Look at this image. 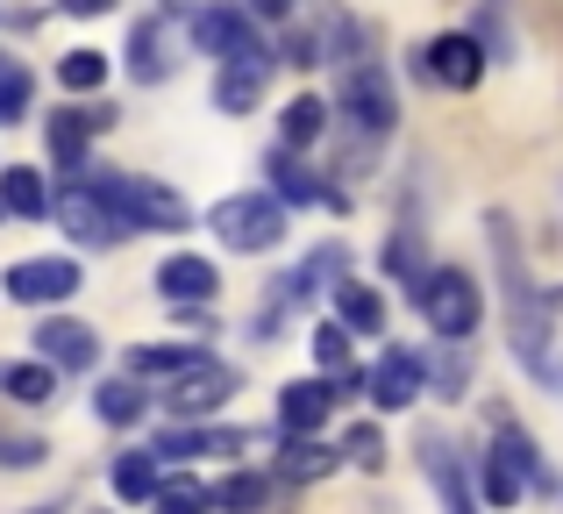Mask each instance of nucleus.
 <instances>
[{
	"mask_svg": "<svg viewBox=\"0 0 563 514\" xmlns=\"http://www.w3.org/2000/svg\"><path fill=\"white\" fill-rule=\"evenodd\" d=\"M29 94H36V79H29V72L14 65V57H0V129L29 114Z\"/></svg>",
	"mask_w": 563,
	"mask_h": 514,
	"instance_id": "473e14b6",
	"label": "nucleus"
},
{
	"mask_svg": "<svg viewBox=\"0 0 563 514\" xmlns=\"http://www.w3.org/2000/svg\"><path fill=\"white\" fill-rule=\"evenodd\" d=\"M214 237L229 251H272L286 237V200L278 194H229L214 200Z\"/></svg>",
	"mask_w": 563,
	"mask_h": 514,
	"instance_id": "20e7f679",
	"label": "nucleus"
},
{
	"mask_svg": "<svg viewBox=\"0 0 563 514\" xmlns=\"http://www.w3.org/2000/svg\"><path fill=\"white\" fill-rule=\"evenodd\" d=\"M36 358L51 364V372H86V364L100 358V336L86 329V321L57 315V321H43V329H36Z\"/></svg>",
	"mask_w": 563,
	"mask_h": 514,
	"instance_id": "ddd939ff",
	"label": "nucleus"
},
{
	"mask_svg": "<svg viewBox=\"0 0 563 514\" xmlns=\"http://www.w3.org/2000/svg\"><path fill=\"white\" fill-rule=\"evenodd\" d=\"M321 129H329V100L292 94V100H286V114H278V143H286V151H307Z\"/></svg>",
	"mask_w": 563,
	"mask_h": 514,
	"instance_id": "b1692460",
	"label": "nucleus"
},
{
	"mask_svg": "<svg viewBox=\"0 0 563 514\" xmlns=\"http://www.w3.org/2000/svg\"><path fill=\"white\" fill-rule=\"evenodd\" d=\"M493 258H499V286H507V307H514V358L528 364L536 379L556 386V358H550V329H542V307H536V286H528V264H521V243H514V222L493 215Z\"/></svg>",
	"mask_w": 563,
	"mask_h": 514,
	"instance_id": "f257e3e1",
	"label": "nucleus"
},
{
	"mask_svg": "<svg viewBox=\"0 0 563 514\" xmlns=\"http://www.w3.org/2000/svg\"><path fill=\"white\" fill-rule=\"evenodd\" d=\"M421 379H428V364L413 358V350L385 343V358H378V372H372V401L385 407V415H399V407L421 401Z\"/></svg>",
	"mask_w": 563,
	"mask_h": 514,
	"instance_id": "9b49d317",
	"label": "nucleus"
},
{
	"mask_svg": "<svg viewBox=\"0 0 563 514\" xmlns=\"http://www.w3.org/2000/svg\"><path fill=\"white\" fill-rule=\"evenodd\" d=\"M100 79H108V57L100 51H65L57 57V86H65V94H93Z\"/></svg>",
	"mask_w": 563,
	"mask_h": 514,
	"instance_id": "2f4dec72",
	"label": "nucleus"
},
{
	"mask_svg": "<svg viewBox=\"0 0 563 514\" xmlns=\"http://www.w3.org/2000/svg\"><path fill=\"white\" fill-rule=\"evenodd\" d=\"M264 172H272L278 200H329V208H343V194H335L329 179H314V165H307L300 151H278V157H264Z\"/></svg>",
	"mask_w": 563,
	"mask_h": 514,
	"instance_id": "dca6fc26",
	"label": "nucleus"
},
{
	"mask_svg": "<svg viewBox=\"0 0 563 514\" xmlns=\"http://www.w3.org/2000/svg\"><path fill=\"white\" fill-rule=\"evenodd\" d=\"M79 293V264L71 258H22L8 272V300L22 307H51V300H71Z\"/></svg>",
	"mask_w": 563,
	"mask_h": 514,
	"instance_id": "6e6552de",
	"label": "nucleus"
},
{
	"mask_svg": "<svg viewBox=\"0 0 563 514\" xmlns=\"http://www.w3.org/2000/svg\"><path fill=\"white\" fill-rule=\"evenodd\" d=\"M428 79L450 86V94H471V86L485 79V51H478V36H435V43H428Z\"/></svg>",
	"mask_w": 563,
	"mask_h": 514,
	"instance_id": "4468645a",
	"label": "nucleus"
},
{
	"mask_svg": "<svg viewBox=\"0 0 563 514\" xmlns=\"http://www.w3.org/2000/svg\"><path fill=\"white\" fill-rule=\"evenodd\" d=\"M329 293H335V315H343L350 336H385V300L372 286H350L343 278V286H329Z\"/></svg>",
	"mask_w": 563,
	"mask_h": 514,
	"instance_id": "393cba45",
	"label": "nucleus"
},
{
	"mask_svg": "<svg viewBox=\"0 0 563 514\" xmlns=\"http://www.w3.org/2000/svg\"><path fill=\"white\" fill-rule=\"evenodd\" d=\"M493 450L514 464V472H521V486H542V493H556V479L542 472V458H536V444H528V429H521V422H507V415H499V422H493Z\"/></svg>",
	"mask_w": 563,
	"mask_h": 514,
	"instance_id": "aec40b11",
	"label": "nucleus"
},
{
	"mask_svg": "<svg viewBox=\"0 0 563 514\" xmlns=\"http://www.w3.org/2000/svg\"><path fill=\"white\" fill-rule=\"evenodd\" d=\"M129 72H136L143 86L172 79V22H136V36H129Z\"/></svg>",
	"mask_w": 563,
	"mask_h": 514,
	"instance_id": "6ab92c4d",
	"label": "nucleus"
},
{
	"mask_svg": "<svg viewBox=\"0 0 563 514\" xmlns=\"http://www.w3.org/2000/svg\"><path fill=\"white\" fill-rule=\"evenodd\" d=\"M143 407H151V393H143L136 379H108V386H93V415L108 422V429H129V422H143Z\"/></svg>",
	"mask_w": 563,
	"mask_h": 514,
	"instance_id": "a878e982",
	"label": "nucleus"
},
{
	"mask_svg": "<svg viewBox=\"0 0 563 514\" xmlns=\"http://www.w3.org/2000/svg\"><path fill=\"white\" fill-rule=\"evenodd\" d=\"M108 122H114L108 108H57L51 122H43V143H51L57 172H86V143H93Z\"/></svg>",
	"mask_w": 563,
	"mask_h": 514,
	"instance_id": "9d476101",
	"label": "nucleus"
},
{
	"mask_svg": "<svg viewBox=\"0 0 563 514\" xmlns=\"http://www.w3.org/2000/svg\"><path fill=\"white\" fill-rule=\"evenodd\" d=\"M343 264H350V251H343V243H321V251H314V258L300 264L307 293H321V278H343Z\"/></svg>",
	"mask_w": 563,
	"mask_h": 514,
	"instance_id": "4c0bfd02",
	"label": "nucleus"
},
{
	"mask_svg": "<svg viewBox=\"0 0 563 514\" xmlns=\"http://www.w3.org/2000/svg\"><path fill=\"white\" fill-rule=\"evenodd\" d=\"M0 208H8V215H43V208H51V186H43V172L8 165V172H0Z\"/></svg>",
	"mask_w": 563,
	"mask_h": 514,
	"instance_id": "c85d7f7f",
	"label": "nucleus"
},
{
	"mask_svg": "<svg viewBox=\"0 0 563 514\" xmlns=\"http://www.w3.org/2000/svg\"><path fill=\"white\" fill-rule=\"evenodd\" d=\"M250 436L243 429H165L157 436V450L151 458L157 464H192V458H235V450H243Z\"/></svg>",
	"mask_w": 563,
	"mask_h": 514,
	"instance_id": "2eb2a0df",
	"label": "nucleus"
},
{
	"mask_svg": "<svg viewBox=\"0 0 563 514\" xmlns=\"http://www.w3.org/2000/svg\"><path fill=\"white\" fill-rule=\"evenodd\" d=\"M0 393L8 401H22V407H43L57 393V372L43 358H29V364H0Z\"/></svg>",
	"mask_w": 563,
	"mask_h": 514,
	"instance_id": "bb28decb",
	"label": "nucleus"
},
{
	"mask_svg": "<svg viewBox=\"0 0 563 514\" xmlns=\"http://www.w3.org/2000/svg\"><path fill=\"white\" fill-rule=\"evenodd\" d=\"M29 514H51V507H29Z\"/></svg>",
	"mask_w": 563,
	"mask_h": 514,
	"instance_id": "79ce46f5",
	"label": "nucleus"
},
{
	"mask_svg": "<svg viewBox=\"0 0 563 514\" xmlns=\"http://www.w3.org/2000/svg\"><path fill=\"white\" fill-rule=\"evenodd\" d=\"M36 458H43V444H29V436H0V464L22 472V464H36Z\"/></svg>",
	"mask_w": 563,
	"mask_h": 514,
	"instance_id": "58836bf2",
	"label": "nucleus"
},
{
	"mask_svg": "<svg viewBox=\"0 0 563 514\" xmlns=\"http://www.w3.org/2000/svg\"><path fill=\"white\" fill-rule=\"evenodd\" d=\"M51 215H57V222H65V237H71V243H93V251H108V243L136 237V229H129L122 215H114V208H108V200H100V194H93V186H86V179H71L65 194L51 200Z\"/></svg>",
	"mask_w": 563,
	"mask_h": 514,
	"instance_id": "0eeeda50",
	"label": "nucleus"
},
{
	"mask_svg": "<svg viewBox=\"0 0 563 514\" xmlns=\"http://www.w3.org/2000/svg\"><path fill=\"white\" fill-rule=\"evenodd\" d=\"M314 358H321L329 379L350 372V329H343V321H321V329H314Z\"/></svg>",
	"mask_w": 563,
	"mask_h": 514,
	"instance_id": "c9c22d12",
	"label": "nucleus"
},
{
	"mask_svg": "<svg viewBox=\"0 0 563 514\" xmlns=\"http://www.w3.org/2000/svg\"><path fill=\"white\" fill-rule=\"evenodd\" d=\"M192 364H207V350H192V343H143V350H129V372L136 379H179V372H192Z\"/></svg>",
	"mask_w": 563,
	"mask_h": 514,
	"instance_id": "5701e85b",
	"label": "nucleus"
},
{
	"mask_svg": "<svg viewBox=\"0 0 563 514\" xmlns=\"http://www.w3.org/2000/svg\"><path fill=\"white\" fill-rule=\"evenodd\" d=\"M157 479H165V464H157L151 450H122V458H114V493H122V501H157Z\"/></svg>",
	"mask_w": 563,
	"mask_h": 514,
	"instance_id": "cd10ccee",
	"label": "nucleus"
},
{
	"mask_svg": "<svg viewBox=\"0 0 563 514\" xmlns=\"http://www.w3.org/2000/svg\"><path fill=\"white\" fill-rule=\"evenodd\" d=\"M329 407H335V379H292V386H278V429L314 436L329 422Z\"/></svg>",
	"mask_w": 563,
	"mask_h": 514,
	"instance_id": "f8f14e48",
	"label": "nucleus"
},
{
	"mask_svg": "<svg viewBox=\"0 0 563 514\" xmlns=\"http://www.w3.org/2000/svg\"><path fill=\"white\" fill-rule=\"evenodd\" d=\"M114 0H65V14H108Z\"/></svg>",
	"mask_w": 563,
	"mask_h": 514,
	"instance_id": "ea45409f",
	"label": "nucleus"
},
{
	"mask_svg": "<svg viewBox=\"0 0 563 514\" xmlns=\"http://www.w3.org/2000/svg\"><path fill=\"white\" fill-rule=\"evenodd\" d=\"M413 300H421V315H428V329L442 336V343H464L471 329H478V286H471V272H428L421 278V293H413Z\"/></svg>",
	"mask_w": 563,
	"mask_h": 514,
	"instance_id": "39448f33",
	"label": "nucleus"
},
{
	"mask_svg": "<svg viewBox=\"0 0 563 514\" xmlns=\"http://www.w3.org/2000/svg\"><path fill=\"white\" fill-rule=\"evenodd\" d=\"M335 114H350L357 136H385L393 129V79L372 57H350L343 65V94H335Z\"/></svg>",
	"mask_w": 563,
	"mask_h": 514,
	"instance_id": "423d86ee",
	"label": "nucleus"
},
{
	"mask_svg": "<svg viewBox=\"0 0 563 514\" xmlns=\"http://www.w3.org/2000/svg\"><path fill=\"white\" fill-rule=\"evenodd\" d=\"M229 393H235V372L207 358V364H192V372H179L165 386V407H172V415H186V422H200V415H214Z\"/></svg>",
	"mask_w": 563,
	"mask_h": 514,
	"instance_id": "1a4fd4ad",
	"label": "nucleus"
},
{
	"mask_svg": "<svg viewBox=\"0 0 563 514\" xmlns=\"http://www.w3.org/2000/svg\"><path fill=\"white\" fill-rule=\"evenodd\" d=\"M343 450H350V464H364V472H378V464H385V436L372 429V422H357V429L343 436Z\"/></svg>",
	"mask_w": 563,
	"mask_h": 514,
	"instance_id": "e433bc0d",
	"label": "nucleus"
},
{
	"mask_svg": "<svg viewBox=\"0 0 563 514\" xmlns=\"http://www.w3.org/2000/svg\"><path fill=\"white\" fill-rule=\"evenodd\" d=\"M151 286L165 293V300L192 307V300H214V286H221V278H214V264H207V258H165Z\"/></svg>",
	"mask_w": 563,
	"mask_h": 514,
	"instance_id": "f3484780",
	"label": "nucleus"
},
{
	"mask_svg": "<svg viewBox=\"0 0 563 514\" xmlns=\"http://www.w3.org/2000/svg\"><path fill=\"white\" fill-rule=\"evenodd\" d=\"M421 458H428V479H435V493H442V514H478V501H471V486H464V464H456V450L442 444V436H421Z\"/></svg>",
	"mask_w": 563,
	"mask_h": 514,
	"instance_id": "a211bd4d",
	"label": "nucleus"
},
{
	"mask_svg": "<svg viewBox=\"0 0 563 514\" xmlns=\"http://www.w3.org/2000/svg\"><path fill=\"white\" fill-rule=\"evenodd\" d=\"M257 14H292V0H250Z\"/></svg>",
	"mask_w": 563,
	"mask_h": 514,
	"instance_id": "a19ab883",
	"label": "nucleus"
},
{
	"mask_svg": "<svg viewBox=\"0 0 563 514\" xmlns=\"http://www.w3.org/2000/svg\"><path fill=\"white\" fill-rule=\"evenodd\" d=\"M207 507H221V514H257V507H272V479H264V472H229V479H214V486H207Z\"/></svg>",
	"mask_w": 563,
	"mask_h": 514,
	"instance_id": "4be33fe9",
	"label": "nucleus"
},
{
	"mask_svg": "<svg viewBox=\"0 0 563 514\" xmlns=\"http://www.w3.org/2000/svg\"><path fill=\"white\" fill-rule=\"evenodd\" d=\"M192 43H200V51H214V65H272L257 22H250L235 0H207V8L192 14Z\"/></svg>",
	"mask_w": 563,
	"mask_h": 514,
	"instance_id": "7ed1b4c3",
	"label": "nucleus"
},
{
	"mask_svg": "<svg viewBox=\"0 0 563 514\" xmlns=\"http://www.w3.org/2000/svg\"><path fill=\"white\" fill-rule=\"evenodd\" d=\"M86 186H93L129 229H165V237L186 229V200L172 194V186H157V179H136V172H86Z\"/></svg>",
	"mask_w": 563,
	"mask_h": 514,
	"instance_id": "f03ea898",
	"label": "nucleus"
},
{
	"mask_svg": "<svg viewBox=\"0 0 563 514\" xmlns=\"http://www.w3.org/2000/svg\"><path fill=\"white\" fill-rule=\"evenodd\" d=\"M385 272L399 278L407 293H421V278H428V251H421V229H399L393 243H385Z\"/></svg>",
	"mask_w": 563,
	"mask_h": 514,
	"instance_id": "7c9ffc66",
	"label": "nucleus"
},
{
	"mask_svg": "<svg viewBox=\"0 0 563 514\" xmlns=\"http://www.w3.org/2000/svg\"><path fill=\"white\" fill-rule=\"evenodd\" d=\"M556 300H563V293H556Z\"/></svg>",
	"mask_w": 563,
	"mask_h": 514,
	"instance_id": "37998d69",
	"label": "nucleus"
},
{
	"mask_svg": "<svg viewBox=\"0 0 563 514\" xmlns=\"http://www.w3.org/2000/svg\"><path fill=\"white\" fill-rule=\"evenodd\" d=\"M478 486H485V501H493V507H514V501H521V472H514V464L507 458H499V450H485V472H478Z\"/></svg>",
	"mask_w": 563,
	"mask_h": 514,
	"instance_id": "72a5a7b5",
	"label": "nucleus"
},
{
	"mask_svg": "<svg viewBox=\"0 0 563 514\" xmlns=\"http://www.w3.org/2000/svg\"><path fill=\"white\" fill-rule=\"evenodd\" d=\"M329 464H335V450L314 444V436H286L278 444V479H321Z\"/></svg>",
	"mask_w": 563,
	"mask_h": 514,
	"instance_id": "c756f323",
	"label": "nucleus"
},
{
	"mask_svg": "<svg viewBox=\"0 0 563 514\" xmlns=\"http://www.w3.org/2000/svg\"><path fill=\"white\" fill-rule=\"evenodd\" d=\"M157 514H207V486H200V479H186V472L157 479Z\"/></svg>",
	"mask_w": 563,
	"mask_h": 514,
	"instance_id": "f704fd0d",
	"label": "nucleus"
},
{
	"mask_svg": "<svg viewBox=\"0 0 563 514\" xmlns=\"http://www.w3.org/2000/svg\"><path fill=\"white\" fill-rule=\"evenodd\" d=\"M264 79H272V65H221L214 72V108L221 114H250L264 94Z\"/></svg>",
	"mask_w": 563,
	"mask_h": 514,
	"instance_id": "412c9836",
	"label": "nucleus"
}]
</instances>
